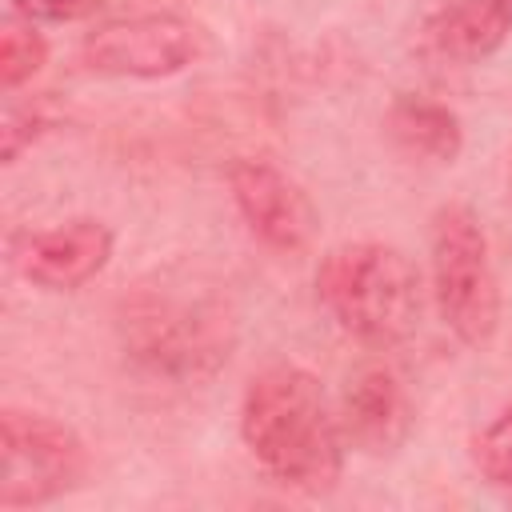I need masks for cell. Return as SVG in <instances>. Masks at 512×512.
Returning <instances> with one entry per match:
<instances>
[{"label": "cell", "instance_id": "1", "mask_svg": "<svg viewBox=\"0 0 512 512\" xmlns=\"http://www.w3.org/2000/svg\"><path fill=\"white\" fill-rule=\"evenodd\" d=\"M116 328L124 352L144 372L176 384L216 376L236 344L232 312L220 288L184 268L152 272L124 292Z\"/></svg>", "mask_w": 512, "mask_h": 512}, {"label": "cell", "instance_id": "2", "mask_svg": "<svg viewBox=\"0 0 512 512\" xmlns=\"http://www.w3.org/2000/svg\"><path fill=\"white\" fill-rule=\"evenodd\" d=\"M240 436L260 468L304 496H324L344 472V432L324 388L296 364L264 368L240 404Z\"/></svg>", "mask_w": 512, "mask_h": 512}, {"label": "cell", "instance_id": "3", "mask_svg": "<svg viewBox=\"0 0 512 512\" xmlns=\"http://www.w3.org/2000/svg\"><path fill=\"white\" fill-rule=\"evenodd\" d=\"M320 304L368 348H396L420 324V272L384 240H352L332 248L316 272Z\"/></svg>", "mask_w": 512, "mask_h": 512}, {"label": "cell", "instance_id": "4", "mask_svg": "<svg viewBox=\"0 0 512 512\" xmlns=\"http://www.w3.org/2000/svg\"><path fill=\"white\" fill-rule=\"evenodd\" d=\"M428 256L432 296L444 328L468 348L488 344L500 324V284L476 212L464 204L436 208L428 224Z\"/></svg>", "mask_w": 512, "mask_h": 512}, {"label": "cell", "instance_id": "5", "mask_svg": "<svg viewBox=\"0 0 512 512\" xmlns=\"http://www.w3.org/2000/svg\"><path fill=\"white\" fill-rule=\"evenodd\" d=\"M88 476L84 440L44 416L4 408L0 416V508H36L76 492Z\"/></svg>", "mask_w": 512, "mask_h": 512}, {"label": "cell", "instance_id": "6", "mask_svg": "<svg viewBox=\"0 0 512 512\" xmlns=\"http://www.w3.org/2000/svg\"><path fill=\"white\" fill-rule=\"evenodd\" d=\"M80 60L96 76L160 80L196 60V28L172 12L124 16L92 28L80 44Z\"/></svg>", "mask_w": 512, "mask_h": 512}, {"label": "cell", "instance_id": "7", "mask_svg": "<svg viewBox=\"0 0 512 512\" xmlns=\"http://www.w3.org/2000/svg\"><path fill=\"white\" fill-rule=\"evenodd\" d=\"M228 188H232V200H236L244 224L268 248L304 252L312 244L320 216H316L308 192L284 168H276L272 160L240 156L228 168Z\"/></svg>", "mask_w": 512, "mask_h": 512}, {"label": "cell", "instance_id": "8", "mask_svg": "<svg viewBox=\"0 0 512 512\" xmlns=\"http://www.w3.org/2000/svg\"><path fill=\"white\" fill-rule=\"evenodd\" d=\"M108 260H112V228L92 216H80L56 228L20 232L12 240L16 272L48 292L84 288L108 268Z\"/></svg>", "mask_w": 512, "mask_h": 512}, {"label": "cell", "instance_id": "9", "mask_svg": "<svg viewBox=\"0 0 512 512\" xmlns=\"http://www.w3.org/2000/svg\"><path fill=\"white\" fill-rule=\"evenodd\" d=\"M408 428H412V408H408L404 384L380 364L360 368L348 380L344 400H340L344 440L368 456H384L404 444Z\"/></svg>", "mask_w": 512, "mask_h": 512}, {"label": "cell", "instance_id": "10", "mask_svg": "<svg viewBox=\"0 0 512 512\" xmlns=\"http://www.w3.org/2000/svg\"><path fill=\"white\" fill-rule=\"evenodd\" d=\"M508 32H512L508 0H452L428 24L436 52L464 64L492 56L508 40Z\"/></svg>", "mask_w": 512, "mask_h": 512}, {"label": "cell", "instance_id": "11", "mask_svg": "<svg viewBox=\"0 0 512 512\" xmlns=\"http://www.w3.org/2000/svg\"><path fill=\"white\" fill-rule=\"evenodd\" d=\"M384 128L408 156H420V160H432V164H452L464 148L460 116L440 100L396 96L388 116H384Z\"/></svg>", "mask_w": 512, "mask_h": 512}, {"label": "cell", "instance_id": "12", "mask_svg": "<svg viewBox=\"0 0 512 512\" xmlns=\"http://www.w3.org/2000/svg\"><path fill=\"white\" fill-rule=\"evenodd\" d=\"M48 60L44 36L32 28V20H8L0 28V88L12 92L28 84Z\"/></svg>", "mask_w": 512, "mask_h": 512}, {"label": "cell", "instance_id": "13", "mask_svg": "<svg viewBox=\"0 0 512 512\" xmlns=\"http://www.w3.org/2000/svg\"><path fill=\"white\" fill-rule=\"evenodd\" d=\"M472 464L496 488H512V408L472 436Z\"/></svg>", "mask_w": 512, "mask_h": 512}, {"label": "cell", "instance_id": "14", "mask_svg": "<svg viewBox=\"0 0 512 512\" xmlns=\"http://www.w3.org/2000/svg\"><path fill=\"white\" fill-rule=\"evenodd\" d=\"M52 128V116L44 104H12L0 120V156L4 164H16L24 148H32Z\"/></svg>", "mask_w": 512, "mask_h": 512}, {"label": "cell", "instance_id": "15", "mask_svg": "<svg viewBox=\"0 0 512 512\" xmlns=\"http://www.w3.org/2000/svg\"><path fill=\"white\" fill-rule=\"evenodd\" d=\"M20 20H48V24H68L92 16L104 0H8Z\"/></svg>", "mask_w": 512, "mask_h": 512}, {"label": "cell", "instance_id": "16", "mask_svg": "<svg viewBox=\"0 0 512 512\" xmlns=\"http://www.w3.org/2000/svg\"><path fill=\"white\" fill-rule=\"evenodd\" d=\"M508 8H512V0H508Z\"/></svg>", "mask_w": 512, "mask_h": 512}]
</instances>
